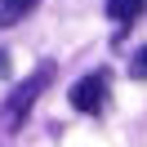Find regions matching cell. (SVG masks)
Here are the masks:
<instances>
[{
    "mask_svg": "<svg viewBox=\"0 0 147 147\" xmlns=\"http://www.w3.org/2000/svg\"><path fill=\"white\" fill-rule=\"evenodd\" d=\"M107 71H94V76H85V80H76L71 85V107L76 111H85V116H94V111H102V102H107Z\"/></svg>",
    "mask_w": 147,
    "mask_h": 147,
    "instance_id": "obj_2",
    "label": "cell"
},
{
    "mask_svg": "<svg viewBox=\"0 0 147 147\" xmlns=\"http://www.w3.org/2000/svg\"><path fill=\"white\" fill-rule=\"evenodd\" d=\"M40 0H0V27H13V22H22L31 9H36Z\"/></svg>",
    "mask_w": 147,
    "mask_h": 147,
    "instance_id": "obj_4",
    "label": "cell"
},
{
    "mask_svg": "<svg viewBox=\"0 0 147 147\" xmlns=\"http://www.w3.org/2000/svg\"><path fill=\"white\" fill-rule=\"evenodd\" d=\"M49 80H54V63H40L36 76H27V80H22L9 98H5V107H0V125L9 129V134H18V129H22V120L31 116V107H36V98L45 94Z\"/></svg>",
    "mask_w": 147,
    "mask_h": 147,
    "instance_id": "obj_1",
    "label": "cell"
},
{
    "mask_svg": "<svg viewBox=\"0 0 147 147\" xmlns=\"http://www.w3.org/2000/svg\"><path fill=\"white\" fill-rule=\"evenodd\" d=\"M129 76H134V80H147V45L134 54V63H129Z\"/></svg>",
    "mask_w": 147,
    "mask_h": 147,
    "instance_id": "obj_5",
    "label": "cell"
},
{
    "mask_svg": "<svg viewBox=\"0 0 147 147\" xmlns=\"http://www.w3.org/2000/svg\"><path fill=\"white\" fill-rule=\"evenodd\" d=\"M143 9H147V0H107V13H111L116 27H129Z\"/></svg>",
    "mask_w": 147,
    "mask_h": 147,
    "instance_id": "obj_3",
    "label": "cell"
},
{
    "mask_svg": "<svg viewBox=\"0 0 147 147\" xmlns=\"http://www.w3.org/2000/svg\"><path fill=\"white\" fill-rule=\"evenodd\" d=\"M9 71H13V67H9V54L0 49V80H9Z\"/></svg>",
    "mask_w": 147,
    "mask_h": 147,
    "instance_id": "obj_6",
    "label": "cell"
}]
</instances>
